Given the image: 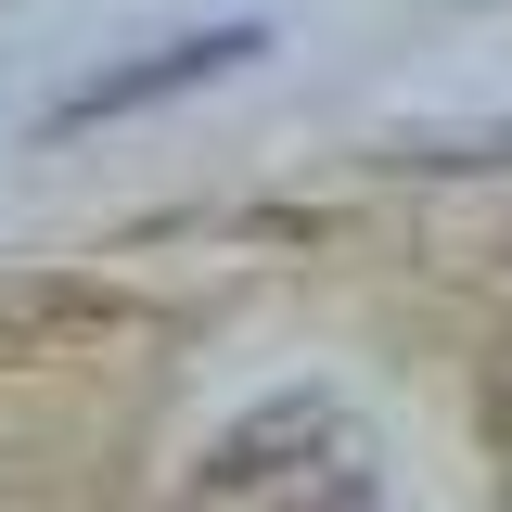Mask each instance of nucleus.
<instances>
[{"instance_id":"2","label":"nucleus","mask_w":512,"mask_h":512,"mask_svg":"<svg viewBox=\"0 0 512 512\" xmlns=\"http://www.w3.org/2000/svg\"><path fill=\"white\" fill-rule=\"evenodd\" d=\"M244 52H269L256 26H192V39H154L141 64L90 77V90H64V103H52V128H103V116H141V103H167V90H192V77H231Z\"/></svg>"},{"instance_id":"3","label":"nucleus","mask_w":512,"mask_h":512,"mask_svg":"<svg viewBox=\"0 0 512 512\" xmlns=\"http://www.w3.org/2000/svg\"><path fill=\"white\" fill-rule=\"evenodd\" d=\"M487 410H500V436H512V333H500V372H487Z\"/></svg>"},{"instance_id":"1","label":"nucleus","mask_w":512,"mask_h":512,"mask_svg":"<svg viewBox=\"0 0 512 512\" xmlns=\"http://www.w3.org/2000/svg\"><path fill=\"white\" fill-rule=\"evenodd\" d=\"M180 512H384V461H372L346 397L295 384V397L231 410L218 436L192 448Z\"/></svg>"}]
</instances>
